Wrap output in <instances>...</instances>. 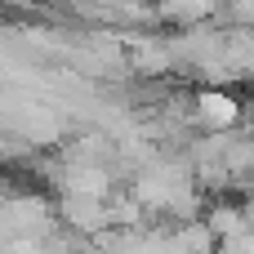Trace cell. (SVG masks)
<instances>
[{
	"instance_id": "1",
	"label": "cell",
	"mask_w": 254,
	"mask_h": 254,
	"mask_svg": "<svg viewBox=\"0 0 254 254\" xmlns=\"http://www.w3.org/2000/svg\"><path fill=\"white\" fill-rule=\"evenodd\" d=\"M196 112H201L205 125H232V121H237V103H232L223 89H205V94L196 98Z\"/></svg>"
}]
</instances>
